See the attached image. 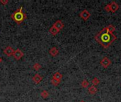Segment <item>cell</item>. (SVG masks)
I'll return each mask as SVG.
<instances>
[{"label": "cell", "mask_w": 121, "mask_h": 102, "mask_svg": "<svg viewBox=\"0 0 121 102\" xmlns=\"http://www.w3.org/2000/svg\"><path fill=\"white\" fill-rule=\"evenodd\" d=\"M94 38L104 48H108L117 39V37L113 33L109 32L106 28H104L95 35Z\"/></svg>", "instance_id": "1"}, {"label": "cell", "mask_w": 121, "mask_h": 102, "mask_svg": "<svg viewBox=\"0 0 121 102\" xmlns=\"http://www.w3.org/2000/svg\"><path fill=\"white\" fill-rule=\"evenodd\" d=\"M11 18L17 23V24H21L26 18V14L23 12V7H20L18 9L16 10L11 15Z\"/></svg>", "instance_id": "2"}, {"label": "cell", "mask_w": 121, "mask_h": 102, "mask_svg": "<svg viewBox=\"0 0 121 102\" xmlns=\"http://www.w3.org/2000/svg\"><path fill=\"white\" fill-rule=\"evenodd\" d=\"M101 65L104 68H108L111 65V60L108 57H104L100 62Z\"/></svg>", "instance_id": "3"}, {"label": "cell", "mask_w": 121, "mask_h": 102, "mask_svg": "<svg viewBox=\"0 0 121 102\" xmlns=\"http://www.w3.org/2000/svg\"><path fill=\"white\" fill-rule=\"evenodd\" d=\"M24 55V54H23V53L20 50V49H17V50H14V52H13V57L14 58V59L15 60H21L22 58H23V56Z\"/></svg>", "instance_id": "4"}, {"label": "cell", "mask_w": 121, "mask_h": 102, "mask_svg": "<svg viewBox=\"0 0 121 102\" xmlns=\"http://www.w3.org/2000/svg\"><path fill=\"white\" fill-rule=\"evenodd\" d=\"M79 16L81 17V18H82L84 21H87L90 16H91V13L86 10V9H84L80 13H79Z\"/></svg>", "instance_id": "5"}, {"label": "cell", "mask_w": 121, "mask_h": 102, "mask_svg": "<svg viewBox=\"0 0 121 102\" xmlns=\"http://www.w3.org/2000/svg\"><path fill=\"white\" fill-rule=\"evenodd\" d=\"M52 26H54L55 28H56L57 30H59L60 31L64 28V24H63V23H62V21L61 20H57V21H55L54 23Z\"/></svg>", "instance_id": "6"}, {"label": "cell", "mask_w": 121, "mask_h": 102, "mask_svg": "<svg viewBox=\"0 0 121 102\" xmlns=\"http://www.w3.org/2000/svg\"><path fill=\"white\" fill-rule=\"evenodd\" d=\"M13 52H14V50L11 47V46H7L4 50V53L7 55V56H13Z\"/></svg>", "instance_id": "7"}, {"label": "cell", "mask_w": 121, "mask_h": 102, "mask_svg": "<svg viewBox=\"0 0 121 102\" xmlns=\"http://www.w3.org/2000/svg\"><path fill=\"white\" fill-rule=\"evenodd\" d=\"M110 5H111V12H112V13L116 12L119 9V5L116 1H112L110 4Z\"/></svg>", "instance_id": "8"}, {"label": "cell", "mask_w": 121, "mask_h": 102, "mask_svg": "<svg viewBox=\"0 0 121 102\" xmlns=\"http://www.w3.org/2000/svg\"><path fill=\"white\" fill-rule=\"evenodd\" d=\"M32 80H33V82H35V84H39V83L42 81L43 78H42V77H41L40 75L36 74V75H35L33 77Z\"/></svg>", "instance_id": "9"}, {"label": "cell", "mask_w": 121, "mask_h": 102, "mask_svg": "<svg viewBox=\"0 0 121 102\" xmlns=\"http://www.w3.org/2000/svg\"><path fill=\"white\" fill-rule=\"evenodd\" d=\"M49 53H50L52 57H55V56H57V55H58L59 51H58V49H57V48L53 47V48H52L50 50Z\"/></svg>", "instance_id": "10"}, {"label": "cell", "mask_w": 121, "mask_h": 102, "mask_svg": "<svg viewBox=\"0 0 121 102\" xmlns=\"http://www.w3.org/2000/svg\"><path fill=\"white\" fill-rule=\"evenodd\" d=\"M88 91H89V93L90 94H91V95H94V94H96V93H97V92H98V89H97V88L96 87H94V86H91V87H89V89H88Z\"/></svg>", "instance_id": "11"}, {"label": "cell", "mask_w": 121, "mask_h": 102, "mask_svg": "<svg viewBox=\"0 0 121 102\" xmlns=\"http://www.w3.org/2000/svg\"><path fill=\"white\" fill-rule=\"evenodd\" d=\"M52 78L55 79V80H58V81L61 82V80H62V75L61 73H60L59 72H55V73L53 75Z\"/></svg>", "instance_id": "12"}, {"label": "cell", "mask_w": 121, "mask_h": 102, "mask_svg": "<svg viewBox=\"0 0 121 102\" xmlns=\"http://www.w3.org/2000/svg\"><path fill=\"white\" fill-rule=\"evenodd\" d=\"M49 32L52 35H56L59 32H60V31L59 30H57L56 28H55L54 26H52L50 29H49Z\"/></svg>", "instance_id": "13"}, {"label": "cell", "mask_w": 121, "mask_h": 102, "mask_svg": "<svg viewBox=\"0 0 121 102\" xmlns=\"http://www.w3.org/2000/svg\"><path fill=\"white\" fill-rule=\"evenodd\" d=\"M109 32H111V33H113V32H115L116 31V27L113 26V25H112V24H109V25H108L106 27H105Z\"/></svg>", "instance_id": "14"}, {"label": "cell", "mask_w": 121, "mask_h": 102, "mask_svg": "<svg viewBox=\"0 0 121 102\" xmlns=\"http://www.w3.org/2000/svg\"><path fill=\"white\" fill-rule=\"evenodd\" d=\"M89 85V82L86 80H84L81 83V87L82 88H87Z\"/></svg>", "instance_id": "15"}, {"label": "cell", "mask_w": 121, "mask_h": 102, "mask_svg": "<svg viewBox=\"0 0 121 102\" xmlns=\"http://www.w3.org/2000/svg\"><path fill=\"white\" fill-rule=\"evenodd\" d=\"M100 83V81H99V80L97 78V77H94L92 80H91V84H92V85L93 86H97Z\"/></svg>", "instance_id": "16"}, {"label": "cell", "mask_w": 121, "mask_h": 102, "mask_svg": "<svg viewBox=\"0 0 121 102\" xmlns=\"http://www.w3.org/2000/svg\"><path fill=\"white\" fill-rule=\"evenodd\" d=\"M40 96H41V97H42V98H43V99H47V98L49 97V93H48L47 91L43 90V91H42V92H41V93H40Z\"/></svg>", "instance_id": "17"}, {"label": "cell", "mask_w": 121, "mask_h": 102, "mask_svg": "<svg viewBox=\"0 0 121 102\" xmlns=\"http://www.w3.org/2000/svg\"><path fill=\"white\" fill-rule=\"evenodd\" d=\"M41 67H42V66H41V65H40L39 63H35V64L33 65V70H35V71L40 70L41 69Z\"/></svg>", "instance_id": "18"}, {"label": "cell", "mask_w": 121, "mask_h": 102, "mask_svg": "<svg viewBox=\"0 0 121 102\" xmlns=\"http://www.w3.org/2000/svg\"><path fill=\"white\" fill-rule=\"evenodd\" d=\"M51 83L52 84V85H54V86H58L59 84H60V81H58V80H55V79H52L51 80Z\"/></svg>", "instance_id": "19"}, {"label": "cell", "mask_w": 121, "mask_h": 102, "mask_svg": "<svg viewBox=\"0 0 121 102\" xmlns=\"http://www.w3.org/2000/svg\"><path fill=\"white\" fill-rule=\"evenodd\" d=\"M104 10L107 12H111V5L110 4H107L105 7H104Z\"/></svg>", "instance_id": "20"}, {"label": "cell", "mask_w": 121, "mask_h": 102, "mask_svg": "<svg viewBox=\"0 0 121 102\" xmlns=\"http://www.w3.org/2000/svg\"><path fill=\"white\" fill-rule=\"evenodd\" d=\"M0 3L1 4H2L4 6H6L8 3H9V1L8 0H6V1H4V0H1L0 1Z\"/></svg>", "instance_id": "21"}, {"label": "cell", "mask_w": 121, "mask_h": 102, "mask_svg": "<svg viewBox=\"0 0 121 102\" xmlns=\"http://www.w3.org/2000/svg\"><path fill=\"white\" fill-rule=\"evenodd\" d=\"M1 62V58H0V62Z\"/></svg>", "instance_id": "22"}, {"label": "cell", "mask_w": 121, "mask_h": 102, "mask_svg": "<svg viewBox=\"0 0 121 102\" xmlns=\"http://www.w3.org/2000/svg\"><path fill=\"white\" fill-rule=\"evenodd\" d=\"M85 102L84 101H81V102Z\"/></svg>", "instance_id": "23"}]
</instances>
